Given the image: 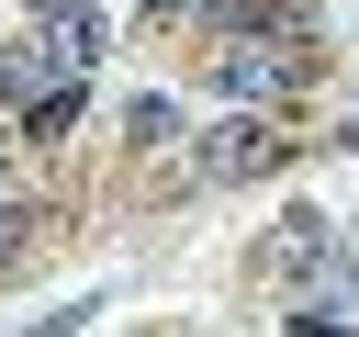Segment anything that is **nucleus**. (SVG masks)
I'll use <instances>...</instances> for the list:
<instances>
[{
    "label": "nucleus",
    "mask_w": 359,
    "mask_h": 337,
    "mask_svg": "<svg viewBox=\"0 0 359 337\" xmlns=\"http://www.w3.org/2000/svg\"><path fill=\"white\" fill-rule=\"evenodd\" d=\"M325 258H337V225H325L314 202H292V213L258 236V281H269V292H292V303L314 292V270H325Z\"/></svg>",
    "instance_id": "7ed1b4c3"
},
{
    "label": "nucleus",
    "mask_w": 359,
    "mask_h": 337,
    "mask_svg": "<svg viewBox=\"0 0 359 337\" xmlns=\"http://www.w3.org/2000/svg\"><path fill=\"white\" fill-rule=\"evenodd\" d=\"M135 11H146V22H180V11H202V0H135Z\"/></svg>",
    "instance_id": "1a4fd4ad"
},
{
    "label": "nucleus",
    "mask_w": 359,
    "mask_h": 337,
    "mask_svg": "<svg viewBox=\"0 0 359 337\" xmlns=\"http://www.w3.org/2000/svg\"><path fill=\"white\" fill-rule=\"evenodd\" d=\"M34 11H67V0H34Z\"/></svg>",
    "instance_id": "f8f14e48"
},
{
    "label": "nucleus",
    "mask_w": 359,
    "mask_h": 337,
    "mask_svg": "<svg viewBox=\"0 0 359 337\" xmlns=\"http://www.w3.org/2000/svg\"><path fill=\"white\" fill-rule=\"evenodd\" d=\"M0 202H11V146H0Z\"/></svg>",
    "instance_id": "9d476101"
},
{
    "label": "nucleus",
    "mask_w": 359,
    "mask_h": 337,
    "mask_svg": "<svg viewBox=\"0 0 359 337\" xmlns=\"http://www.w3.org/2000/svg\"><path fill=\"white\" fill-rule=\"evenodd\" d=\"M34 56H45L56 79H101V56H112V22H101L90 0H67V11H45V34H34Z\"/></svg>",
    "instance_id": "20e7f679"
},
{
    "label": "nucleus",
    "mask_w": 359,
    "mask_h": 337,
    "mask_svg": "<svg viewBox=\"0 0 359 337\" xmlns=\"http://www.w3.org/2000/svg\"><path fill=\"white\" fill-rule=\"evenodd\" d=\"M303 303H325V315H359V258L337 247V258L314 270V292H303Z\"/></svg>",
    "instance_id": "0eeeda50"
},
{
    "label": "nucleus",
    "mask_w": 359,
    "mask_h": 337,
    "mask_svg": "<svg viewBox=\"0 0 359 337\" xmlns=\"http://www.w3.org/2000/svg\"><path fill=\"white\" fill-rule=\"evenodd\" d=\"M79 112H90V79H45V101L22 112V135H67Z\"/></svg>",
    "instance_id": "423d86ee"
},
{
    "label": "nucleus",
    "mask_w": 359,
    "mask_h": 337,
    "mask_svg": "<svg viewBox=\"0 0 359 337\" xmlns=\"http://www.w3.org/2000/svg\"><path fill=\"white\" fill-rule=\"evenodd\" d=\"M135 135H146V146H168V135H180V112H168V90H146V101H135Z\"/></svg>",
    "instance_id": "6e6552de"
},
{
    "label": "nucleus",
    "mask_w": 359,
    "mask_h": 337,
    "mask_svg": "<svg viewBox=\"0 0 359 337\" xmlns=\"http://www.w3.org/2000/svg\"><path fill=\"white\" fill-rule=\"evenodd\" d=\"M202 79H213L236 112H280V101L314 79V45H303V34H224Z\"/></svg>",
    "instance_id": "f257e3e1"
},
{
    "label": "nucleus",
    "mask_w": 359,
    "mask_h": 337,
    "mask_svg": "<svg viewBox=\"0 0 359 337\" xmlns=\"http://www.w3.org/2000/svg\"><path fill=\"white\" fill-rule=\"evenodd\" d=\"M45 79H56V67H45L34 45H0V112H11V124H22L34 101H45Z\"/></svg>",
    "instance_id": "39448f33"
},
{
    "label": "nucleus",
    "mask_w": 359,
    "mask_h": 337,
    "mask_svg": "<svg viewBox=\"0 0 359 337\" xmlns=\"http://www.w3.org/2000/svg\"><path fill=\"white\" fill-rule=\"evenodd\" d=\"M337 135H348V146H359V112H348V124H337Z\"/></svg>",
    "instance_id": "9b49d317"
},
{
    "label": "nucleus",
    "mask_w": 359,
    "mask_h": 337,
    "mask_svg": "<svg viewBox=\"0 0 359 337\" xmlns=\"http://www.w3.org/2000/svg\"><path fill=\"white\" fill-rule=\"evenodd\" d=\"M269 168H292V124L280 112H224L191 146V180H269Z\"/></svg>",
    "instance_id": "f03ea898"
}]
</instances>
